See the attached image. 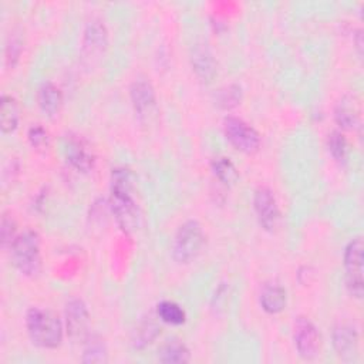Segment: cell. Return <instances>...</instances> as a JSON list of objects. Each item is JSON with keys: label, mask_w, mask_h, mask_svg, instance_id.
Listing matches in <instances>:
<instances>
[{"label": "cell", "mask_w": 364, "mask_h": 364, "mask_svg": "<svg viewBox=\"0 0 364 364\" xmlns=\"http://www.w3.org/2000/svg\"><path fill=\"white\" fill-rule=\"evenodd\" d=\"M223 131L228 141L245 154H253L260 146V136L257 131L236 117H228L223 121Z\"/></svg>", "instance_id": "6"}, {"label": "cell", "mask_w": 364, "mask_h": 364, "mask_svg": "<svg viewBox=\"0 0 364 364\" xmlns=\"http://www.w3.org/2000/svg\"><path fill=\"white\" fill-rule=\"evenodd\" d=\"M37 101L43 112H46L47 115H54L61 108L63 94L55 84L47 81L40 85L37 92Z\"/></svg>", "instance_id": "15"}, {"label": "cell", "mask_w": 364, "mask_h": 364, "mask_svg": "<svg viewBox=\"0 0 364 364\" xmlns=\"http://www.w3.org/2000/svg\"><path fill=\"white\" fill-rule=\"evenodd\" d=\"M212 169L216 178L225 185H233L239 179V172L229 158L220 156L212 162Z\"/></svg>", "instance_id": "23"}, {"label": "cell", "mask_w": 364, "mask_h": 364, "mask_svg": "<svg viewBox=\"0 0 364 364\" xmlns=\"http://www.w3.org/2000/svg\"><path fill=\"white\" fill-rule=\"evenodd\" d=\"M27 136H28L30 144H31L34 148H44V146H47V144H48V134H47V131H46L41 125H38V124L30 127Z\"/></svg>", "instance_id": "27"}, {"label": "cell", "mask_w": 364, "mask_h": 364, "mask_svg": "<svg viewBox=\"0 0 364 364\" xmlns=\"http://www.w3.org/2000/svg\"><path fill=\"white\" fill-rule=\"evenodd\" d=\"M109 206L122 230L131 232L138 226L139 210L132 196V179L128 169L112 172Z\"/></svg>", "instance_id": "1"}, {"label": "cell", "mask_w": 364, "mask_h": 364, "mask_svg": "<svg viewBox=\"0 0 364 364\" xmlns=\"http://www.w3.org/2000/svg\"><path fill=\"white\" fill-rule=\"evenodd\" d=\"M159 330H161V327L158 326L155 318H152L151 316L148 318L146 317L142 318L135 330L134 346L138 348L146 347L156 338V336L159 334Z\"/></svg>", "instance_id": "21"}, {"label": "cell", "mask_w": 364, "mask_h": 364, "mask_svg": "<svg viewBox=\"0 0 364 364\" xmlns=\"http://www.w3.org/2000/svg\"><path fill=\"white\" fill-rule=\"evenodd\" d=\"M0 232H1V243H3V247H7V246H11L14 237H16V223L14 220L7 215L4 213L3 218H1V228H0Z\"/></svg>", "instance_id": "26"}, {"label": "cell", "mask_w": 364, "mask_h": 364, "mask_svg": "<svg viewBox=\"0 0 364 364\" xmlns=\"http://www.w3.org/2000/svg\"><path fill=\"white\" fill-rule=\"evenodd\" d=\"M205 245V233L198 220L183 222L172 242V257L178 263H189L198 257Z\"/></svg>", "instance_id": "4"}, {"label": "cell", "mask_w": 364, "mask_h": 364, "mask_svg": "<svg viewBox=\"0 0 364 364\" xmlns=\"http://www.w3.org/2000/svg\"><path fill=\"white\" fill-rule=\"evenodd\" d=\"M20 53H21V41L18 38H11V43L7 46V50H6V60L9 64H11V67L18 60Z\"/></svg>", "instance_id": "28"}, {"label": "cell", "mask_w": 364, "mask_h": 364, "mask_svg": "<svg viewBox=\"0 0 364 364\" xmlns=\"http://www.w3.org/2000/svg\"><path fill=\"white\" fill-rule=\"evenodd\" d=\"M26 327L31 341L43 348H55L63 341V324L55 313L31 307L26 314Z\"/></svg>", "instance_id": "2"}, {"label": "cell", "mask_w": 364, "mask_h": 364, "mask_svg": "<svg viewBox=\"0 0 364 364\" xmlns=\"http://www.w3.org/2000/svg\"><path fill=\"white\" fill-rule=\"evenodd\" d=\"M156 316L164 323L172 324V326L183 324L186 318L185 310L178 303L169 301V300H164L156 306Z\"/></svg>", "instance_id": "22"}, {"label": "cell", "mask_w": 364, "mask_h": 364, "mask_svg": "<svg viewBox=\"0 0 364 364\" xmlns=\"http://www.w3.org/2000/svg\"><path fill=\"white\" fill-rule=\"evenodd\" d=\"M293 340L300 357L311 360L320 348V336L316 326L306 317H297L293 327Z\"/></svg>", "instance_id": "8"}, {"label": "cell", "mask_w": 364, "mask_h": 364, "mask_svg": "<svg viewBox=\"0 0 364 364\" xmlns=\"http://www.w3.org/2000/svg\"><path fill=\"white\" fill-rule=\"evenodd\" d=\"M82 363H105L108 360V353L105 343L98 336H88L84 343Z\"/></svg>", "instance_id": "20"}, {"label": "cell", "mask_w": 364, "mask_h": 364, "mask_svg": "<svg viewBox=\"0 0 364 364\" xmlns=\"http://www.w3.org/2000/svg\"><path fill=\"white\" fill-rule=\"evenodd\" d=\"M131 101L135 112L138 115H146L155 105V91L154 87L144 80L135 81L131 85Z\"/></svg>", "instance_id": "13"}, {"label": "cell", "mask_w": 364, "mask_h": 364, "mask_svg": "<svg viewBox=\"0 0 364 364\" xmlns=\"http://www.w3.org/2000/svg\"><path fill=\"white\" fill-rule=\"evenodd\" d=\"M20 119V109L18 104L14 97L11 95H1L0 101V127L3 134H10L13 132Z\"/></svg>", "instance_id": "18"}, {"label": "cell", "mask_w": 364, "mask_h": 364, "mask_svg": "<svg viewBox=\"0 0 364 364\" xmlns=\"http://www.w3.org/2000/svg\"><path fill=\"white\" fill-rule=\"evenodd\" d=\"M40 236L36 230L27 229L17 235L10 246L11 262L24 276H36L41 269Z\"/></svg>", "instance_id": "3"}, {"label": "cell", "mask_w": 364, "mask_h": 364, "mask_svg": "<svg viewBox=\"0 0 364 364\" xmlns=\"http://www.w3.org/2000/svg\"><path fill=\"white\" fill-rule=\"evenodd\" d=\"M253 206L260 226L266 230H273L277 226L280 216L273 192L266 186L257 188L253 196Z\"/></svg>", "instance_id": "10"}, {"label": "cell", "mask_w": 364, "mask_h": 364, "mask_svg": "<svg viewBox=\"0 0 364 364\" xmlns=\"http://www.w3.org/2000/svg\"><path fill=\"white\" fill-rule=\"evenodd\" d=\"M67 161L80 172H90L94 168V155L80 139H70L67 145Z\"/></svg>", "instance_id": "14"}, {"label": "cell", "mask_w": 364, "mask_h": 364, "mask_svg": "<svg viewBox=\"0 0 364 364\" xmlns=\"http://www.w3.org/2000/svg\"><path fill=\"white\" fill-rule=\"evenodd\" d=\"M192 67L202 81H210L216 74V63L206 47H196L193 50Z\"/></svg>", "instance_id": "17"}, {"label": "cell", "mask_w": 364, "mask_h": 364, "mask_svg": "<svg viewBox=\"0 0 364 364\" xmlns=\"http://www.w3.org/2000/svg\"><path fill=\"white\" fill-rule=\"evenodd\" d=\"M363 250L364 245L361 237L351 239L344 250L346 286L355 299L363 297Z\"/></svg>", "instance_id": "5"}, {"label": "cell", "mask_w": 364, "mask_h": 364, "mask_svg": "<svg viewBox=\"0 0 364 364\" xmlns=\"http://www.w3.org/2000/svg\"><path fill=\"white\" fill-rule=\"evenodd\" d=\"M240 87L229 85L219 92V105L223 108H232L240 102Z\"/></svg>", "instance_id": "25"}, {"label": "cell", "mask_w": 364, "mask_h": 364, "mask_svg": "<svg viewBox=\"0 0 364 364\" xmlns=\"http://www.w3.org/2000/svg\"><path fill=\"white\" fill-rule=\"evenodd\" d=\"M327 146H328V152L331 154V156L336 161H344L347 156V141L344 138V135L338 131H333L328 135L327 139Z\"/></svg>", "instance_id": "24"}, {"label": "cell", "mask_w": 364, "mask_h": 364, "mask_svg": "<svg viewBox=\"0 0 364 364\" xmlns=\"http://www.w3.org/2000/svg\"><path fill=\"white\" fill-rule=\"evenodd\" d=\"M259 301L264 311L270 314H277L286 307L287 294L286 290L279 283L270 282L263 284L259 294Z\"/></svg>", "instance_id": "12"}, {"label": "cell", "mask_w": 364, "mask_h": 364, "mask_svg": "<svg viewBox=\"0 0 364 364\" xmlns=\"http://www.w3.org/2000/svg\"><path fill=\"white\" fill-rule=\"evenodd\" d=\"M333 346L343 360H353L358 351V334L355 328L350 324L337 326L333 331Z\"/></svg>", "instance_id": "11"}, {"label": "cell", "mask_w": 364, "mask_h": 364, "mask_svg": "<svg viewBox=\"0 0 364 364\" xmlns=\"http://www.w3.org/2000/svg\"><path fill=\"white\" fill-rule=\"evenodd\" d=\"M334 118H336V122L343 129L355 128L360 119V109H358L357 101L353 97H344L336 107Z\"/></svg>", "instance_id": "16"}, {"label": "cell", "mask_w": 364, "mask_h": 364, "mask_svg": "<svg viewBox=\"0 0 364 364\" xmlns=\"http://www.w3.org/2000/svg\"><path fill=\"white\" fill-rule=\"evenodd\" d=\"M90 313L87 304L78 299L73 297L65 304V330L71 340L85 341L90 336Z\"/></svg>", "instance_id": "7"}, {"label": "cell", "mask_w": 364, "mask_h": 364, "mask_svg": "<svg viewBox=\"0 0 364 364\" xmlns=\"http://www.w3.org/2000/svg\"><path fill=\"white\" fill-rule=\"evenodd\" d=\"M158 358L162 363L182 364V363H188L189 361L191 353H189L188 347L182 341L172 338V340H168L165 344H162V347L159 348Z\"/></svg>", "instance_id": "19"}, {"label": "cell", "mask_w": 364, "mask_h": 364, "mask_svg": "<svg viewBox=\"0 0 364 364\" xmlns=\"http://www.w3.org/2000/svg\"><path fill=\"white\" fill-rule=\"evenodd\" d=\"M108 46V31L105 24L98 20L92 18L87 23L82 34V44L81 53L87 60L100 58L101 54L105 51Z\"/></svg>", "instance_id": "9"}]
</instances>
